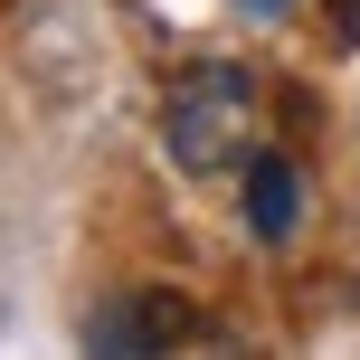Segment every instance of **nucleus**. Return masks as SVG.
<instances>
[{"instance_id":"1","label":"nucleus","mask_w":360,"mask_h":360,"mask_svg":"<svg viewBox=\"0 0 360 360\" xmlns=\"http://www.w3.org/2000/svg\"><path fill=\"white\" fill-rule=\"evenodd\" d=\"M162 152H171V171H190V180L247 171L256 152H266L256 143V76L228 67V57H190L162 86Z\"/></svg>"},{"instance_id":"2","label":"nucleus","mask_w":360,"mask_h":360,"mask_svg":"<svg viewBox=\"0 0 360 360\" xmlns=\"http://www.w3.org/2000/svg\"><path fill=\"white\" fill-rule=\"evenodd\" d=\"M171 342H209V313H190L180 294H105L86 313V351H105V360H143Z\"/></svg>"},{"instance_id":"3","label":"nucleus","mask_w":360,"mask_h":360,"mask_svg":"<svg viewBox=\"0 0 360 360\" xmlns=\"http://www.w3.org/2000/svg\"><path fill=\"white\" fill-rule=\"evenodd\" d=\"M237 209H247V237L285 247V237H294V218H304V171H294L285 152H256V162L237 171Z\"/></svg>"},{"instance_id":"4","label":"nucleus","mask_w":360,"mask_h":360,"mask_svg":"<svg viewBox=\"0 0 360 360\" xmlns=\"http://www.w3.org/2000/svg\"><path fill=\"white\" fill-rule=\"evenodd\" d=\"M247 10H266V19H275V10H294V0H247Z\"/></svg>"}]
</instances>
